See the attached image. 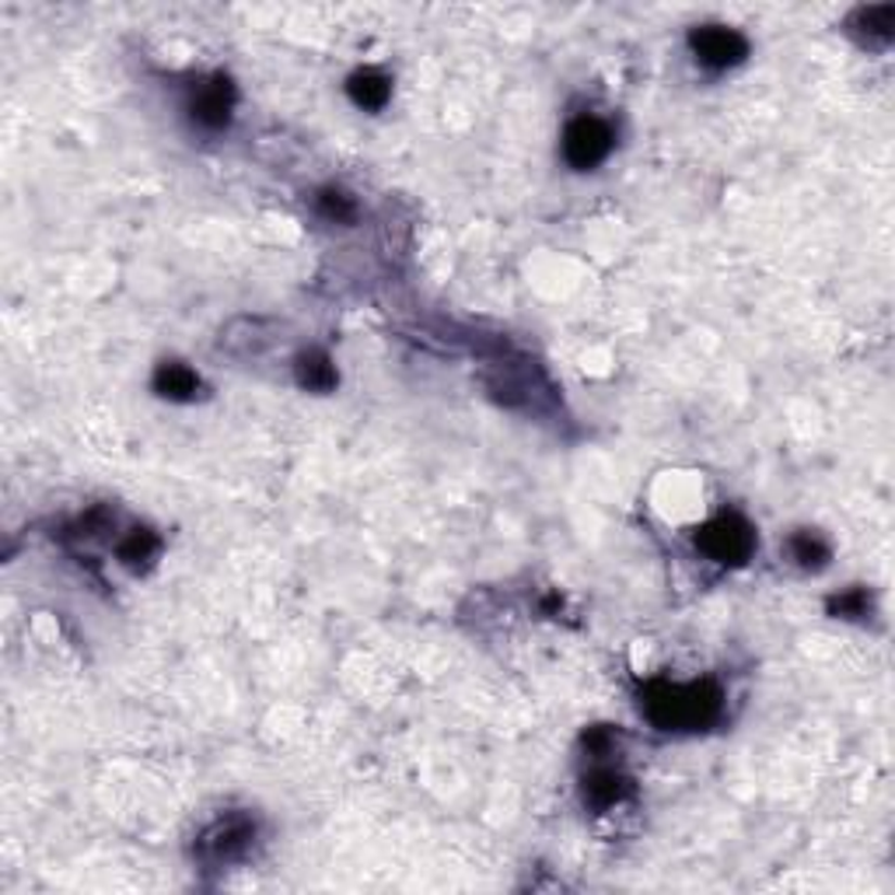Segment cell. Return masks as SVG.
<instances>
[{
  "label": "cell",
  "instance_id": "1",
  "mask_svg": "<svg viewBox=\"0 0 895 895\" xmlns=\"http://www.w3.org/2000/svg\"><path fill=\"white\" fill-rule=\"evenodd\" d=\"M643 711L665 731H700L720 714V689L714 682H654L643 693Z\"/></svg>",
  "mask_w": 895,
  "mask_h": 895
},
{
  "label": "cell",
  "instance_id": "2",
  "mask_svg": "<svg viewBox=\"0 0 895 895\" xmlns=\"http://www.w3.org/2000/svg\"><path fill=\"white\" fill-rule=\"evenodd\" d=\"M696 546H700L703 553L711 557L714 563H725V567H738V563H745V560L752 557V546H756V536H752V528H749L738 514H720V517H714V522L700 532V536H696Z\"/></svg>",
  "mask_w": 895,
  "mask_h": 895
},
{
  "label": "cell",
  "instance_id": "3",
  "mask_svg": "<svg viewBox=\"0 0 895 895\" xmlns=\"http://www.w3.org/2000/svg\"><path fill=\"white\" fill-rule=\"evenodd\" d=\"M609 151H612V130L599 116H577L567 127V133H563V158L577 171L602 165L609 158Z\"/></svg>",
  "mask_w": 895,
  "mask_h": 895
},
{
  "label": "cell",
  "instance_id": "4",
  "mask_svg": "<svg viewBox=\"0 0 895 895\" xmlns=\"http://www.w3.org/2000/svg\"><path fill=\"white\" fill-rule=\"evenodd\" d=\"M689 50L700 60L703 67L711 71H728L734 64H742L745 53H749V42L742 33H734V28H725V25H703L696 28L693 36H689Z\"/></svg>",
  "mask_w": 895,
  "mask_h": 895
},
{
  "label": "cell",
  "instance_id": "5",
  "mask_svg": "<svg viewBox=\"0 0 895 895\" xmlns=\"http://www.w3.org/2000/svg\"><path fill=\"white\" fill-rule=\"evenodd\" d=\"M256 840V826L245 819V815H228V819L214 822L200 836V857H207L214 864L239 860Z\"/></svg>",
  "mask_w": 895,
  "mask_h": 895
},
{
  "label": "cell",
  "instance_id": "6",
  "mask_svg": "<svg viewBox=\"0 0 895 895\" xmlns=\"http://www.w3.org/2000/svg\"><path fill=\"white\" fill-rule=\"evenodd\" d=\"M234 108V91L225 77H214V81L200 85L190 99V116L200 123L203 130H225Z\"/></svg>",
  "mask_w": 895,
  "mask_h": 895
},
{
  "label": "cell",
  "instance_id": "7",
  "mask_svg": "<svg viewBox=\"0 0 895 895\" xmlns=\"http://www.w3.org/2000/svg\"><path fill=\"white\" fill-rule=\"evenodd\" d=\"M626 794H630V780L609 766H594L585 777V805L599 808V811L616 808Z\"/></svg>",
  "mask_w": 895,
  "mask_h": 895
},
{
  "label": "cell",
  "instance_id": "8",
  "mask_svg": "<svg viewBox=\"0 0 895 895\" xmlns=\"http://www.w3.org/2000/svg\"><path fill=\"white\" fill-rule=\"evenodd\" d=\"M154 392L171 402H190L200 392V379H196V371H190L186 365L165 360V365H158V371H154Z\"/></svg>",
  "mask_w": 895,
  "mask_h": 895
},
{
  "label": "cell",
  "instance_id": "9",
  "mask_svg": "<svg viewBox=\"0 0 895 895\" xmlns=\"http://www.w3.org/2000/svg\"><path fill=\"white\" fill-rule=\"evenodd\" d=\"M347 95L357 108H368V113H379L392 95V81L379 71H357L347 81Z\"/></svg>",
  "mask_w": 895,
  "mask_h": 895
},
{
  "label": "cell",
  "instance_id": "10",
  "mask_svg": "<svg viewBox=\"0 0 895 895\" xmlns=\"http://www.w3.org/2000/svg\"><path fill=\"white\" fill-rule=\"evenodd\" d=\"M297 385L308 388V392H329L336 385V368H333V360H329L322 350H308L297 357Z\"/></svg>",
  "mask_w": 895,
  "mask_h": 895
},
{
  "label": "cell",
  "instance_id": "11",
  "mask_svg": "<svg viewBox=\"0 0 895 895\" xmlns=\"http://www.w3.org/2000/svg\"><path fill=\"white\" fill-rule=\"evenodd\" d=\"M854 28H860L868 42H878L885 46L892 39V28H895V8L892 4H882V8H860L854 14Z\"/></svg>",
  "mask_w": 895,
  "mask_h": 895
},
{
  "label": "cell",
  "instance_id": "12",
  "mask_svg": "<svg viewBox=\"0 0 895 895\" xmlns=\"http://www.w3.org/2000/svg\"><path fill=\"white\" fill-rule=\"evenodd\" d=\"M154 553H158V539H154L148 528H133L130 536L119 542V560L133 571L148 567V563L154 560Z\"/></svg>",
  "mask_w": 895,
  "mask_h": 895
},
{
  "label": "cell",
  "instance_id": "13",
  "mask_svg": "<svg viewBox=\"0 0 895 895\" xmlns=\"http://www.w3.org/2000/svg\"><path fill=\"white\" fill-rule=\"evenodd\" d=\"M791 557H794V563H801V567L815 571L829 560V546L815 536V532H797L791 539Z\"/></svg>",
  "mask_w": 895,
  "mask_h": 895
},
{
  "label": "cell",
  "instance_id": "14",
  "mask_svg": "<svg viewBox=\"0 0 895 895\" xmlns=\"http://www.w3.org/2000/svg\"><path fill=\"white\" fill-rule=\"evenodd\" d=\"M316 207H319V214L325 217V221H336V225H347L357 217V203L343 190H322L316 196Z\"/></svg>",
  "mask_w": 895,
  "mask_h": 895
},
{
  "label": "cell",
  "instance_id": "15",
  "mask_svg": "<svg viewBox=\"0 0 895 895\" xmlns=\"http://www.w3.org/2000/svg\"><path fill=\"white\" fill-rule=\"evenodd\" d=\"M832 612H836V616H843V619H857V616H868V612H871V599H868V591L854 588V591L840 594V599L832 602Z\"/></svg>",
  "mask_w": 895,
  "mask_h": 895
}]
</instances>
